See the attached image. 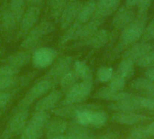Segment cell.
<instances>
[{
  "instance_id": "cell-1",
  "label": "cell",
  "mask_w": 154,
  "mask_h": 139,
  "mask_svg": "<svg viewBox=\"0 0 154 139\" xmlns=\"http://www.w3.org/2000/svg\"><path fill=\"white\" fill-rule=\"evenodd\" d=\"M57 83L51 80L42 78L36 81L35 84H33L30 90L26 92V94L23 96V98L18 102L15 109L13 110L18 111V110H23V109H29L30 106L36 100L42 98L44 95L49 93L51 90H53L54 86Z\"/></svg>"
},
{
  "instance_id": "cell-2",
  "label": "cell",
  "mask_w": 154,
  "mask_h": 139,
  "mask_svg": "<svg viewBox=\"0 0 154 139\" xmlns=\"http://www.w3.org/2000/svg\"><path fill=\"white\" fill-rule=\"evenodd\" d=\"M49 121L50 114L48 112H34L20 134L21 139H40L45 134Z\"/></svg>"
},
{
  "instance_id": "cell-3",
  "label": "cell",
  "mask_w": 154,
  "mask_h": 139,
  "mask_svg": "<svg viewBox=\"0 0 154 139\" xmlns=\"http://www.w3.org/2000/svg\"><path fill=\"white\" fill-rule=\"evenodd\" d=\"M146 25L147 15H136L134 21L122 30V33L120 36V47L125 48L134 44L138 40L142 38Z\"/></svg>"
},
{
  "instance_id": "cell-4",
  "label": "cell",
  "mask_w": 154,
  "mask_h": 139,
  "mask_svg": "<svg viewBox=\"0 0 154 139\" xmlns=\"http://www.w3.org/2000/svg\"><path fill=\"white\" fill-rule=\"evenodd\" d=\"M93 81H81L76 82L65 93L60 105H76L83 103L93 90Z\"/></svg>"
},
{
  "instance_id": "cell-5",
  "label": "cell",
  "mask_w": 154,
  "mask_h": 139,
  "mask_svg": "<svg viewBox=\"0 0 154 139\" xmlns=\"http://www.w3.org/2000/svg\"><path fill=\"white\" fill-rule=\"evenodd\" d=\"M55 30L54 24L51 21H42L40 24H36L26 35L23 41L21 43V48L23 50H31L46 35L51 33Z\"/></svg>"
},
{
  "instance_id": "cell-6",
  "label": "cell",
  "mask_w": 154,
  "mask_h": 139,
  "mask_svg": "<svg viewBox=\"0 0 154 139\" xmlns=\"http://www.w3.org/2000/svg\"><path fill=\"white\" fill-rule=\"evenodd\" d=\"M29 109L14 111L8 120L5 129L0 135V139H11L20 135L28 120Z\"/></svg>"
},
{
  "instance_id": "cell-7",
  "label": "cell",
  "mask_w": 154,
  "mask_h": 139,
  "mask_svg": "<svg viewBox=\"0 0 154 139\" xmlns=\"http://www.w3.org/2000/svg\"><path fill=\"white\" fill-rule=\"evenodd\" d=\"M58 57V51L51 47H41L35 49L32 53V63L36 69H46L51 67Z\"/></svg>"
},
{
  "instance_id": "cell-8",
  "label": "cell",
  "mask_w": 154,
  "mask_h": 139,
  "mask_svg": "<svg viewBox=\"0 0 154 139\" xmlns=\"http://www.w3.org/2000/svg\"><path fill=\"white\" fill-rule=\"evenodd\" d=\"M73 63L74 62L72 57L70 56L61 57L55 63L51 65V69L44 74L42 78L51 80L58 84L60 78L72 69Z\"/></svg>"
},
{
  "instance_id": "cell-9",
  "label": "cell",
  "mask_w": 154,
  "mask_h": 139,
  "mask_svg": "<svg viewBox=\"0 0 154 139\" xmlns=\"http://www.w3.org/2000/svg\"><path fill=\"white\" fill-rule=\"evenodd\" d=\"M64 96L63 91L51 90L49 93L41 98L34 108V112H49L56 109Z\"/></svg>"
},
{
  "instance_id": "cell-10",
  "label": "cell",
  "mask_w": 154,
  "mask_h": 139,
  "mask_svg": "<svg viewBox=\"0 0 154 139\" xmlns=\"http://www.w3.org/2000/svg\"><path fill=\"white\" fill-rule=\"evenodd\" d=\"M41 14V6L37 5H29L19 23L20 27V35H26L37 24Z\"/></svg>"
},
{
  "instance_id": "cell-11",
  "label": "cell",
  "mask_w": 154,
  "mask_h": 139,
  "mask_svg": "<svg viewBox=\"0 0 154 139\" xmlns=\"http://www.w3.org/2000/svg\"><path fill=\"white\" fill-rule=\"evenodd\" d=\"M82 6L83 3L80 0H69L60 19V24L62 30H66L75 23Z\"/></svg>"
},
{
  "instance_id": "cell-12",
  "label": "cell",
  "mask_w": 154,
  "mask_h": 139,
  "mask_svg": "<svg viewBox=\"0 0 154 139\" xmlns=\"http://www.w3.org/2000/svg\"><path fill=\"white\" fill-rule=\"evenodd\" d=\"M112 120L121 125L136 126L152 120V118L137 112H115L112 116Z\"/></svg>"
},
{
  "instance_id": "cell-13",
  "label": "cell",
  "mask_w": 154,
  "mask_h": 139,
  "mask_svg": "<svg viewBox=\"0 0 154 139\" xmlns=\"http://www.w3.org/2000/svg\"><path fill=\"white\" fill-rule=\"evenodd\" d=\"M105 18L97 15V14H94V16L86 24H82L76 36L74 41H78V42H81L84 41L88 38H89L90 36H92L96 32H97L99 30V27L102 25V24L104 23Z\"/></svg>"
},
{
  "instance_id": "cell-14",
  "label": "cell",
  "mask_w": 154,
  "mask_h": 139,
  "mask_svg": "<svg viewBox=\"0 0 154 139\" xmlns=\"http://www.w3.org/2000/svg\"><path fill=\"white\" fill-rule=\"evenodd\" d=\"M19 25V22L12 12L8 4L3 5L0 8V31L5 33L13 32L16 26Z\"/></svg>"
},
{
  "instance_id": "cell-15",
  "label": "cell",
  "mask_w": 154,
  "mask_h": 139,
  "mask_svg": "<svg viewBox=\"0 0 154 139\" xmlns=\"http://www.w3.org/2000/svg\"><path fill=\"white\" fill-rule=\"evenodd\" d=\"M135 18V14L132 7L123 5L116 10L113 19V25L117 30H123Z\"/></svg>"
},
{
  "instance_id": "cell-16",
  "label": "cell",
  "mask_w": 154,
  "mask_h": 139,
  "mask_svg": "<svg viewBox=\"0 0 154 139\" xmlns=\"http://www.w3.org/2000/svg\"><path fill=\"white\" fill-rule=\"evenodd\" d=\"M153 50V45L149 43L141 42L138 43H134L131 45V47L125 51V52L123 55L124 59L131 60L134 62H136L139 59L143 57L148 52H152Z\"/></svg>"
},
{
  "instance_id": "cell-17",
  "label": "cell",
  "mask_w": 154,
  "mask_h": 139,
  "mask_svg": "<svg viewBox=\"0 0 154 139\" xmlns=\"http://www.w3.org/2000/svg\"><path fill=\"white\" fill-rule=\"evenodd\" d=\"M69 127V122L61 118H57L53 119H50L47 124L45 135L47 139H51L64 135Z\"/></svg>"
},
{
  "instance_id": "cell-18",
  "label": "cell",
  "mask_w": 154,
  "mask_h": 139,
  "mask_svg": "<svg viewBox=\"0 0 154 139\" xmlns=\"http://www.w3.org/2000/svg\"><path fill=\"white\" fill-rule=\"evenodd\" d=\"M133 96H134V94H131L128 92L114 90L111 88H109L108 86L101 88L96 93V97L97 99L109 100V101H113V102H119V101L127 100H130Z\"/></svg>"
},
{
  "instance_id": "cell-19",
  "label": "cell",
  "mask_w": 154,
  "mask_h": 139,
  "mask_svg": "<svg viewBox=\"0 0 154 139\" xmlns=\"http://www.w3.org/2000/svg\"><path fill=\"white\" fill-rule=\"evenodd\" d=\"M110 39V33L106 29H99L89 38L79 42L81 45L90 46L94 49H99L105 46Z\"/></svg>"
},
{
  "instance_id": "cell-20",
  "label": "cell",
  "mask_w": 154,
  "mask_h": 139,
  "mask_svg": "<svg viewBox=\"0 0 154 139\" xmlns=\"http://www.w3.org/2000/svg\"><path fill=\"white\" fill-rule=\"evenodd\" d=\"M31 60H32L31 52L29 50H23L10 55L6 59V65L10 66L11 68L18 71L21 68L27 65Z\"/></svg>"
},
{
  "instance_id": "cell-21",
  "label": "cell",
  "mask_w": 154,
  "mask_h": 139,
  "mask_svg": "<svg viewBox=\"0 0 154 139\" xmlns=\"http://www.w3.org/2000/svg\"><path fill=\"white\" fill-rule=\"evenodd\" d=\"M121 0H97L96 6V14L105 18L116 12Z\"/></svg>"
},
{
  "instance_id": "cell-22",
  "label": "cell",
  "mask_w": 154,
  "mask_h": 139,
  "mask_svg": "<svg viewBox=\"0 0 154 139\" xmlns=\"http://www.w3.org/2000/svg\"><path fill=\"white\" fill-rule=\"evenodd\" d=\"M132 89L139 91L145 97L154 99V81L147 78H139L134 80L131 84Z\"/></svg>"
},
{
  "instance_id": "cell-23",
  "label": "cell",
  "mask_w": 154,
  "mask_h": 139,
  "mask_svg": "<svg viewBox=\"0 0 154 139\" xmlns=\"http://www.w3.org/2000/svg\"><path fill=\"white\" fill-rule=\"evenodd\" d=\"M96 6H97V2L95 0H89L85 4H83V6L75 22L80 25L88 22L96 13Z\"/></svg>"
},
{
  "instance_id": "cell-24",
  "label": "cell",
  "mask_w": 154,
  "mask_h": 139,
  "mask_svg": "<svg viewBox=\"0 0 154 139\" xmlns=\"http://www.w3.org/2000/svg\"><path fill=\"white\" fill-rule=\"evenodd\" d=\"M72 70L81 81H93V74L88 65L83 61H76L73 63Z\"/></svg>"
},
{
  "instance_id": "cell-25",
  "label": "cell",
  "mask_w": 154,
  "mask_h": 139,
  "mask_svg": "<svg viewBox=\"0 0 154 139\" xmlns=\"http://www.w3.org/2000/svg\"><path fill=\"white\" fill-rule=\"evenodd\" d=\"M69 0H49L50 14L52 20L56 23L60 22L61 14L68 4Z\"/></svg>"
},
{
  "instance_id": "cell-26",
  "label": "cell",
  "mask_w": 154,
  "mask_h": 139,
  "mask_svg": "<svg viewBox=\"0 0 154 139\" xmlns=\"http://www.w3.org/2000/svg\"><path fill=\"white\" fill-rule=\"evenodd\" d=\"M132 98L127 100L114 102L111 105H109L108 108L115 112H137L140 109L132 101Z\"/></svg>"
},
{
  "instance_id": "cell-27",
  "label": "cell",
  "mask_w": 154,
  "mask_h": 139,
  "mask_svg": "<svg viewBox=\"0 0 154 139\" xmlns=\"http://www.w3.org/2000/svg\"><path fill=\"white\" fill-rule=\"evenodd\" d=\"M78 81H79L78 76L76 75L74 71L71 69L70 71H69L65 75H63L60 78L58 84L60 86L61 91H63V93H65L70 87H72L76 82H78Z\"/></svg>"
},
{
  "instance_id": "cell-28",
  "label": "cell",
  "mask_w": 154,
  "mask_h": 139,
  "mask_svg": "<svg viewBox=\"0 0 154 139\" xmlns=\"http://www.w3.org/2000/svg\"><path fill=\"white\" fill-rule=\"evenodd\" d=\"M134 63L135 62L131 60L123 59L117 68L116 73L125 77L126 80L131 78L134 73Z\"/></svg>"
},
{
  "instance_id": "cell-29",
  "label": "cell",
  "mask_w": 154,
  "mask_h": 139,
  "mask_svg": "<svg viewBox=\"0 0 154 139\" xmlns=\"http://www.w3.org/2000/svg\"><path fill=\"white\" fill-rule=\"evenodd\" d=\"M12 12L14 14L18 22L20 23L23 14L25 11V0H10L8 3Z\"/></svg>"
},
{
  "instance_id": "cell-30",
  "label": "cell",
  "mask_w": 154,
  "mask_h": 139,
  "mask_svg": "<svg viewBox=\"0 0 154 139\" xmlns=\"http://www.w3.org/2000/svg\"><path fill=\"white\" fill-rule=\"evenodd\" d=\"M114 74H115V72H114L113 68L102 66L97 71V80L102 83L109 82L110 80L112 79V77L114 76Z\"/></svg>"
},
{
  "instance_id": "cell-31",
  "label": "cell",
  "mask_w": 154,
  "mask_h": 139,
  "mask_svg": "<svg viewBox=\"0 0 154 139\" xmlns=\"http://www.w3.org/2000/svg\"><path fill=\"white\" fill-rule=\"evenodd\" d=\"M108 83H109L108 84V87L111 88L112 90H117V91H123V90L125 87L126 79L125 77H123V76H121V75H119L118 73L116 72Z\"/></svg>"
},
{
  "instance_id": "cell-32",
  "label": "cell",
  "mask_w": 154,
  "mask_h": 139,
  "mask_svg": "<svg viewBox=\"0 0 154 139\" xmlns=\"http://www.w3.org/2000/svg\"><path fill=\"white\" fill-rule=\"evenodd\" d=\"M108 120V115L106 111L101 110V109H97L95 111V115H94V120H93V124L92 127L96 128H100L102 127H104Z\"/></svg>"
},
{
  "instance_id": "cell-33",
  "label": "cell",
  "mask_w": 154,
  "mask_h": 139,
  "mask_svg": "<svg viewBox=\"0 0 154 139\" xmlns=\"http://www.w3.org/2000/svg\"><path fill=\"white\" fill-rule=\"evenodd\" d=\"M151 137L147 132L146 126H138L134 128L126 139H149Z\"/></svg>"
},
{
  "instance_id": "cell-34",
  "label": "cell",
  "mask_w": 154,
  "mask_h": 139,
  "mask_svg": "<svg viewBox=\"0 0 154 139\" xmlns=\"http://www.w3.org/2000/svg\"><path fill=\"white\" fill-rule=\"evenodd\" d=\"M136 64L142 68H151L154 67V50L145 54L143 57L136 62Z\"/></svg>"
},
{
  "instance_id": "cell-35",
  "label": "cell",
  "mask_w": 154,
  "mask_h": 139,
  "mask_svg": "<svg viewBox=\"0 0 154 139\" xmlns=\"http://www.w3.org/2000/svg\"><path fill=\"white\" fill-rule=\"evenodd\" d=\"M141 39H142V42H144V43H148V41L154 40V19L150 22L148 25H146V28Z\"/></svg>"
},
{
  "instance_id": "cell-36",
  "label": "cell",
  "mask_w": 154,
  "mask_h": 139,
  "mask_svg": "<svg viewBox=\"0 0 154 139\" xmlns=\"http://www.w3.org/2000/svg\"><path fill=\"white\" fill-rule=\"evenodd\" d=\"M152 0H141L138 4V10H137V15L138 16H146L147 12L152 5Z\"/></svg>"
},
{
  "instance_id": "cell-37",
  "label": "cell",
  "mask_w": 154,
  "mask_h": 139,
  "mask_svg": "<svg viewBox=\"0 0 154 139\" xmlns=\"http://www.w3.org/2000/svg\"><path fill=\"white\" fill-rule=\"evenodd\" d=\"M16 77L0 78V91H6L15 84Z\"/></svg>"
},
{
  "instance_id": "cell-38",
  "label": "cell",
  "mask_w": 154,
  "mask_h": 139,
  "mask_svg": "<svg viewBox=\"0 0 154 139\" xmlns=\"http://www.w3.org/2000/svg\"><path fill=\"white\" fill-rule=\"evenodd\" d=\"M12 100V94L7 91H0V109L5 108Z\"/></svg>"
},
{
  "instance_id": "cell-39",
  "label": "cell",
  "mask_w": 154,
  "mask_h": 139,
  "mask_svg": "<svg viewBox=\"0 0 154 139\" xmlns=\"http://www.w3.org/2000/svg\"><path fill=\"white\" fill-rule=\"evenodd\" d=\"M120 138V134L118 132H109L106 133L97 139H119Z\"/></svg>"
},
{
  "instance_id": "cell-40",
  "label": "cell",
  "mask_w": 154,
  "mask_h": 139,
  "mask_svg": "<svg viewBox=\"0 0 154 139\" xmlns=\"http://www.w3.org/2000/svg\"><path fill=\"white\" fill-rule=\"evenodd\" d=\"M144 76H145V78L154 81V67L148 68L146 70V71L144 72Z\"/></svg>"
},
{
  "instance_id": "cell-41",
  "label": "cell",
  "mask_w": 154,
  "mask_h": 139,
  "mask_svg": "<svg viewBox=\"0 0 154 139\" xmlns=\"http://www.w3.org/2000/svg\"><path fill=\"white\" fill-rule=\"evenodd\" d=\"M43 0H25L26 5H37V6H41L42 4Z\"/></svg>"
},
{
  "instance_id": "cell-42",
  "label": "cell",
  "mask_w": 154,
  "mask_h": 139,
  "mask_svg": "<svg viewBox=\"0 0 154 139\" xmlns=\"http://www.w3.org/2000/svg\"><path fill=\"white\" fill-rule=\"evenodd\" d=\"M146 129L150 137H154V121L146 125Z\"/></svg>"
},
{
  "instance_id": "cell-43",
  "label": "cell",
  "mask_w": 154,
  "mask_h": 139,
  "mask_svg": "<svg viewBox=\"0 0 154 139\" xmlns=\"http://www.w3.org/2000/svg\"><path fill=\"white\" fill-rule=\"evenodd\" d=\"M0 117H1V113H0Z\"/></svg>"
}]
</instances>
